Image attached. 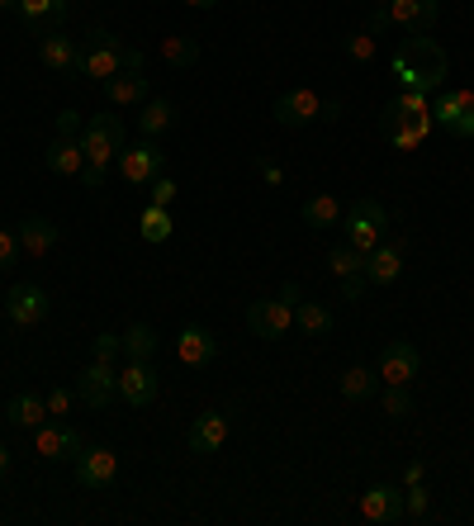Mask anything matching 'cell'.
I'll use <instances>...</instances> for the list:
<instances>
[{
    "instance_id": "cell-26",
    "label": "cell",
    "mask_w": 474,
    "mask_h": 526,
    "mask_svg": "<svg viewBox=\"0 0 474 526\" xmlns=\"http://www.w3.org/2000/svg\"><path fill=\"white\" fill-rule=\"evenodd\" d=\"M5 418L15 422V427L38 432V427L48 422V399H38V394H15V399L5 403Z\"/></svg>"
},
{
    "instance_id": "cell-22",
    "label": "cell",
    "mask_w": 474,
    "mask_h": 526,
    "mask_svg": "<svg viewBox=\"0 0 474 526\" xmlns=\"http://www.w3.org/2000/svg\"><path fill=\"white\" fill-rule=\"evenodd\" d=\"M176 356L185 365H209L219 356V342H214V332L209 327H181V337H176Z\"/></svg>"
},
{
    "instance_id": "cell-18",
    "label": "cell",
    "mask_w": 474,
    "mask_h": 526,
    "mask_svg": "<svg viewBox=\"0 0 474 526\" xmlns=\"http://www.w3.org/2000/svg\"><path fill=\"white\" fill-rule=\"evenodd\" d=\"M403 275V242H380L375 252L365 256V285H394Z\"/></svg>"
},
{
    "instance_id": "cell-38",
    "label": "cell",
    "mask_w": 474,
    "mask_h": 526,
    "mask_svg": "<svg viewBox=\"0 0 474 526\" xmlns=\"http://www.w3.org/2000/svg\"><path fill=\"white\" fill-rule=\"evenodd\" d=\"M427 508H432L427 484H408V489H403V517H427Z\"/></svg>"
},
{
    "instance_id": "cell-2",
    "label": "cell",
    "mask_w": 474,
    "mask_h": 526,
    "mask_svg": "<svg viewBox=\"0 0 474 526\" xmlns=\"http://www.w3.org/2000/svg\"><path fill=\"white\" fill-rule=\"evenodd\" d=\"M119 72H143V53H138V48H124L110 29H91V34H86V48L76 53V76L105 86V81Z\"/></svg>"
},
{
    "instance_id": "cell-34",
    "label": "cell",
    "mask_w": 474,
    "mask_h": 526,
    "mask_svg": "<svg viewBox=\"0 0 474 526\" xmlns=\"http://www.w3.org/2000/svg\"><path fill=\"white\" fill-rule=\"evenodd\" d=\"M328 271L337 275V280H347V275H365V256L351 247V242H342V247H332L328 252Z\"/></svg>"
},
{
    "instance_id": "cell-29",
    "label": "cell",
    "mask_w": 474,
    "mask_h": 526,
    "mask_svg": "<svg viewBox=\"0 0 474 526\" xmlns=\"http://www.w3.org/2000/svg\"><path fill=\"white\" fill-rule=\"evenodd\" d=\"M380 394V370H365V365H351L347 375H342V399L351 403H365Z\"/></svg>"
},
{
    "instance_id": "cell-37",
    "label": "cell",
    "mask_w": 474,
    "mask_h": 526,
    "mask_svg": "<svg viewBox=\"0 0 474 526\" xmlns=\"http://www.w3.org/2000/svg\"><path fill=\"white\" fill-rule=\"evenodd\" d=\"M389 109H394V114H413V119H418V114H432V100H427L422 91H399L394 100H389Z\"/></svg>"
},
{
    "instance_id": "cell-24",
    "label": "cell",
    "mask_w": 474,
    "mask_h": 526,
    "mask_svg": "<svg viewBox=\"0 0 474 526\" xmlns=\"http://www.w3.org/2000/svg\"><path fill=\"white\" fill-rule=\"evenodd\" d=\"M105 100L114 109H128V105H143L147 100V76L143 72H119L105 81Z\"/></svg>"
},
{
    "instance_id": "cell-52",
    "label": "cell",
    "mask_w": 474,
    "mask_h": 526,
    "mask_svg": "<svg viewBox=\"0 0 474 526\" xmlns=\"http://www.w3.org/2000/svg\"><path fill=\"white\" fill-rule=\"evenodd\" d=\"M185 5H190V10H214L219 0H185Z\"/></svg>"
},
{
    "instance_id": "cell-7",
    "label": "cell",
    "mask_w": 474,
    "mask_h": 526,
    "mask_svg": "<svg viewBox=\"0 0 474 526\" xmlns=\"http://www.w3.org/2000/svg\"><path fill=\"white\" fill-rule=\"evenodd\" d=\"M432 128H437V119L432 114H394V109L384 105L380 114V133L389 138V147H399V152H413V147H422L427 138H432Z\"/></svg>"
},
{
    "instance_id": "cell-20",
    "label": "cell",
    "mask_w": 474,
    "mask_h": 526,
    "mask_svg": "<svg viewBox=\"0 0 474 526\" xmlns=\"http://www.w3.org/2000/svg\"><path fill=\"white\" fill-rule=\"evenodd\" d=\"M185 441H190V451H195V455L223 451V441H228V418H223V413H200V418L190 422Z\"/></svg>"
},
{
    "instance_id": "cell-3",
    "label": "cell",
    "mask_w": 474,
    "mask_h": 526,
    "mask_svg": "<svg viewBox=\"0 0 474 526\" xmlns=\"http://www.w3.org/2000/svg\"><path fill=\"white\" fill-rule=\"evenodd\" d=\"M384 228H389V214H384L380 200H370V195H361V200H351V209L342 214V233H347V242L356 247L361 256H370L375 247L384 242Z\"/></svg>"
},
{
    "instance_id": "cell-31",
    "label": "cell",
    "mask_w": 474,
    "mask_h": 526,
    "mask_svg": "<svg viewBox=\"0 0 474 526\" xmlns=\"http://www.w3.org/2000/svg\"><path fill=\"white\" fill-rule=\"evenodd\" d=\"M138 128H143V138H157L166 128H176V105H171V100H143Z\"/></svg>"
},
{
    "instance_id": "cell-50",
    "label": "cell",
    "mask_w": 474,
    "mask_h": 526,
    "mask_svg": "<svg viewBox=\"0 0 474 526\" xmlns=\"http://www.w3.org/2000/svg\"><path fill=\"white\" fill-rule=\"evenodd\" d=\"M280 299H285V304H299V299H304V290H299V285H285V290H280Z\"/></svg>"
},
{
    "instance_id": "cell-8",
    "label": "cell",
    "mask_w": 474,
    "mask_h": 526,
    "mask_svg": "<svg viewBox=\"0 0 474 526\" xmlns=\"http://www.w3.org/2000/svg\"><path fill=\"white\" fill-rule=\"evenodd\" d=\"M48 309H53V299H48V290H38L34 280H19V285H10V294H5V313H10L15 327H38L48 318Z\"/></svg>"
},
{
    "instance_id": "cell-16",
    "label": "cell",
    "mask_w": 474,
    "mask_h": 526,
    "mask_svg": "<svg viewBox=\"0 0 474 526\" xmlns=\"http://www.w3.org/2000/svg\"><path fill=\"white\" fill-rule=\"evenodd\" d=\"M86 451V441L76 427L67 422H43L38 427V455H48V460H76V455Z\"/></svg>"
},
{
    "instance_id": "cell-13",
    "label": "cell",
    "mask_w": 474,
    "mask_h": 526,
    "mask_svg": "<svg viewBox=\"0 0 474 526\" xmlns=\"http://www.w3.org/2000/svg\"><path fill=\"white\" fill-rule=\"evenodd\" d=\"M318 114H323V100H318L313 91H304V86L275 95V124L280 128H309Z\"/></svg>"
},
{
    "instance_id": "cell-39",
    "label": "cell",
    "mask_w": 474,
    "mask_h": 526,
    "mask_svg": "<svg viewBox=\"0 0 474 526\" xmlns=\"http://www.w3.org/2000/svg\"><path fill=\"white\" fill-rule=\"evenodd\" d=\"M119 351H124V337H119V332H100V337H95V361H119Z\"/></svg>"
},
{
    "instance_id": "cell-10",
    "label": "cell",
    "mask_w": 474,
    "mask_h": 526,
    "mask_svg": "<svg viewBox=\"0 0 474 526\" xmlns=\"http://www.w3.org/2000/svg\"><path fill=\"white\" fill-rule=\"evenodd\" d=\"M76 394L86 399V408H110L119 399V365L114 361H91L76 380Z\"/></svg>"
},
{
    "instance_id": "cell-33",
    "label": "cell",
    "mask_w": 474,
    "mask_h": 526,
    "mask_svg": "<svg viewBox=\"0 0 474 526\" xmlns=\"http://www.w3.org/2000/svg\"><path fill=\"white\" fill-rule=\"evenodd\" d=\"M124 356L128 361H152V356H157V332L147 323H133L124 332Z\"/></svg>"
},
{
    "instance_id": "cell-35",
    "label": "cell",
    "mask_w": 474,
    "mask_h": 526,
    "mask_svg": "<svg viewBox=\"0 0 474 526\" xmlns=\"http://www.w3.org/2000/svg\"><path fill=\"white\" fill-rule=\"evenodd\" d=\"M384 418H408L413 413V394H408V384H384Z\"/></svg>"
},
{
    "instance_id": "cell-46",
    "label": "cell",
    "mask_w": 474,
    "mask_h": 526,
    "mask_svg": "<svg viewBox=\"0 0 474 526\" xmlns=\"http://www.w3.org/2000/svg\"><path fill=\"white\" fill-rule=\"evenodd\" d=\"M256 171H261V181L266 185H285V171H280L275 162H266V157H256Z\"/></svg>"
},
{
    "instance_id": "cell-49",
    "label": "cell",
    "mask_w": 474,
    "mask_h": 526,
    "mask_svg": "<svg viewBox=\"0 0 474 526\" xmlns=\"http://www.w3.org/2000/svg\"><path fill=\"white\" fill-rule=\"evenodd\" d=\"M422 474H427V470H422L418 460H413V465H408V470H403V484H422Z\"/></svg>"
},
{
    "instance_id": "cell-30",
    "label": "cell",
    "mask_w": 474,
    "mask_h": 526,
    "mask_svg": "<svg viewBox=\"0 0 474 526\" xmlns=\"http://www.w3.org/2000/svg\"><path fill=\"white\" fill-rule=\"evenodd\" d=\"M162 57L171 62V67L190 72V67H200V38H190V34H171V38H162Z\"/></svg>"
},
{
    "instance_id": "cell-19",
    "label": "cell",
    "mask_w": 474,
    "mask_h": 526,
    "mask_svg": "<svg viewBox=\"0 0 474 526\" xmlns=\"http://www.w3.org/2000/svg\"><path fill=\"white\" fill-rule=\"evenodd\" d=\"M76 38H67L62 29H53V34H43L38 38V62L48 67V72H62V76H72L76 72Z\"/></svg>"
},
{
    "instance_id": "cell-28",
    "label": "cell",
    "mask_w": 474,
    "mask_h": 526,
    "mask_svg": "<svg viewBox=\"0 0 474 526\" xmlns=\"http://www.w3.org/2000/svg\"><path fill=\"white\" fill-rule=\"evenodd\" d=\"M294 323H299L304 337H328L332 332V309L328 304H313V299H299V304H294Z\"/></svg>"
},
{
    "instance_id": "cell-17",
    "label": "cell",
    "mask_w": 474,
    "mask_h": 526,
    "mask_svg": "<svg viewBox=\"0 0 474 526\" xmlns=\"http://www.w3.org/2000/svg\"><path fill=\"white\" fill-rule=\"evenodd\" d=\"M15 10H19V19H24V29L43 38V34H53V29H62L67 0H19Z\"/></svg>"
},
{
    "instance_id": "cell-32",
    "label": "cell",
    "mask_w": 474,
    "mask_h": 526,
    "mask_svg": "<svg viewBox=\"0 0 474 526\" xmlns=\"http://www.w3.org/2000/svg\"><path fill=\"white\" fill-rule=\"evenodd\" d=\"M138 233H143V242H166V237L176 233V223H171V214H166V204H147L143 218H138Z\"/></svg>"
},
{
    "instance_id": "cell-14",
    "label": "cell",
    "mask_w": 474,
    "mask_h": 526,
    "mask_svg": "<svg viewBox=\"0 0 474 526\" xmlns=\"http://www.w3.org/2000/svg\"><path fill=\"white\" fill-rule=\"evenodd\" d=\"M437 15H441V0H389V19H394L408 38L432 34Z\"/></svg>"
},
{
    "instance_id": "cell-5",
    "label": "cell",
    "mask_w": 474,
    "mask_h": 526,
    "mask_svg": "<svg viewBox=\"0 0 474 526\" xmlns=\"http://www.w3.org/2000/svg\"><path fill=\"white\" fill-rule=\"evenodd\" d=\"M119 176L128 185H152L157 176H166V152L157 147V138H143V143H128L119 157Z\"/></svg>"
},
{
    "instance_id": "cell-43",
    "label": "cell",
    "mask_w": 474,
    "mask_h": 526,
    "mask_svg": "<svg viewBox=\"0 0 474 526\" xmlns=\"http://www.w3.org/2000/svg\"><path fill=\"white\" fill-rule=\"evenodd\" d=\"M67 408H72V389H48V413L67 418Z\"/></svg>"
},
{
    "instance_id": "cell-44",
    "label": "cell",
    "mask_w": 474,
    "mask_h": 526,
    "mask_svg": "<svg viewBox=\"0 0 474 526\" xmlns=\"http://www.w3.org/2000/svg\"><path fill=\"white\" fill-rule=\"evenodd\" d=\"M361 294H365V275H347L342 280V304H361Z\"/></svg>"
},
{
    "instance_id": "cell-36",
    "label": "cell",
    "mask_w": 474,
    "mask_h": 526,
    "mask_svg": "<svg viewBox=\"0 0 474 526\" xmlns=\"http://www.w3.org/2000/svg\"><path fill=\"white\" fill-rule=\"evenodd\" d=\"M342 53L351 57V62H375V34H370V29H356V34H347L342 38Z\"/></svg>"
},
{
    "instance_id": "cell-23",
    "label": "cell",
    "mask_w": 474,
    "mask_h": 526,
    "mask_svg": "<svg viewBox=\"0 0 474 526\" xmlns=\"http://www.w3.org/2000/svg\"><path fill=\"white\" fill-rule=\"evenodd\" d=\"M15 233H19V247H24L29 256H48L57 247V223L53 218H43V214H29Z\"/></svg>"
},
{
    "instance_id": "cell-4",
    "label": "cell",
    "mask_w": 474,
    "mask_h": 526,
    "mask_svg": "<svg viewBox=\"0 0 474 526\" xmlns=\"http://www.w3.org/2000/svg\"><path fill=\"white\" fill-rule=\"evenodd\" d=\"M124 147H128V138H124V119H119V114H95L91 124H86V133H81V152H86V162L110 166Z\"/></svg>"
},
{
    "instance_id": "cell-42",
    "label": "cell",
    "mask_w": 474,
    "mask_h": 526,
    "mask_svg": "<svg viewBox=\"0 0 474 526\" xmlns=\"http://www.w3.org/2000/svg\"><path fill=\"white\" fill-rule=\"evenodd\" d=\"M76 133H81V114H76V109H62V114H57V138H76Z\"/></svg>"
},
{
    "instance_id": "cell-12",
    "label": "cell",
    "mask_w": 474,
    "mask_h": 526,
    "mask_svg": "<svg viewBox=\"0 0 474 526\" xmlns=\"http://www.w3.org/2000/svg\"><path fill=\"white\" fill-rule=\"evenodd\" d=\"M72 465H76V484L81 489H110L114 474H119V455L110 446H86Z\"/></svg>"
},
{
    "instance_id": "cell-51",
    "label": "cell",
    "mask_w": 474,
    "mask_h": 526,
    "mask_svg": "<svg viewBox=\"0 0 474 526\" xmlns=\"http://www.w3.org/2000/svg\"><path fill=\"white\" fill-rule=\"evenodd\" d=\"M0 479H10V451L0 446Z\"/></svg>"
},
{
    "instance_id": "cell-6",
    "label": "cell",
    "mask_w": 474,
    "mask_h": 526,
    "mask_svg": "<svg viewBox=\"0 0 474 526\" xmlns=\"http://www.w3.org/2000/svg\"><path fill=\"white\" fill-rule=\"evenodd\" d=\"M432 119L451 138H474V91H437L432 95Z\"/></svg>"
},
{
    "instance_id": "cell-25",
    "label": "cell",
    "mask_w": 474,
    "mask_h": 526,
    "mask_svg": "<svg viewBox=\"0 0 474 526\" xmlns=\"http://www.w3.org/2000/svg\"><path fill=\"white\" fill-rule=\"evenodd\" d=\"M81 166H86L81 138H53V143H48V171H57V176H81Z\"/></svg>"
},
{
    "instance_id": "cell-9",
    "label": "cell",
    "mask_w": 474,
    "mask_h": 526,
    "mask_svg": "<svg viewBox=\"0 0 474 526\" xmlns=\"http://www.w3.org/2000/svg\"><path fill=\"white\" fill-rule=\"evenodd\" d=\"M247 327L261 342H280L294 327V304H285V299H256V304H247Z\"/></svg>"
},
{
    "instance_id": "cell-54",
    "label": "cell",
    "mask_w": 474,
    "mask_h": 526,
    "mask_svg": "<svg viewBox=\"0 0 474 526\" xmlns=\"http://www.w3.org/2000/svg\"><path fill=\"white\" fill-rule=\"evenodd\" d=\"M375 5H389V0H375Z\"/></svg>"
},
{
    "instance_id": "cell-45",
    "label": "cell",
    "mask_w": 474,
    "mask_h": 526,
    "mask_svg": "<svg viewBox=\"0 0 474 526\" xmlns=\"http://www.w3.org/2000/svg\"><path fill=\"white\" fill-rule=\"evenodd\" d=\"M105 171H110V166H100V162L81 166V181H86V190H100V185H105Z\"/></svg>"
},
{
    "instance_id": "cell-27",
    "label": "cell",
    "mask_w": 474,
    "mask_h": 526,
    "mask_svg": "<svg viewBox=\"0 0 474 526\" xmlns=\"http://www.w3.org/2000/svg\"><path fill=\"white\" fill-rule=\"evenodd\" d=\"M342 204H337V195H313V200H304V223H309L313 233H323V228H342Z\"/></svg>"
},
{
    "instance_id": "cell-11",
    "label": "cell",
    "mask_w": 474,
    "mask_h": 526,
    "mask_svg": "<svg viewBox=\"0 0 474 526\" xmlns=\"http://www.w3.org/2000/svg\"><path fill=\"white\" fill-rule=\"evenodd\" d=\"M162 394V375H157V365L152 361H128L119 370V399L133 403V408H147V403H157Z\"/></svg>"
},
{
    "instance_id": "cell-47",
    "label": "cell",
    "mask_w": 474,
    "mask_h": 526,
    "mask_svg": "<svg viewBox=\"0 0 474 526\" xmlns=\"http://www.w3.org/2000/svg\"><path fill=\"white\" fill-rule=\"evenodd\" d=\"M389 24H394V19H389V5H375V15L365 19V29H370V34H384Z\"/></svg>"
},
{
    "instance_id": "cell-15",
    "label": "cell",
    "mask_w": 474,
    "mask_h": 526,
    "mask_svg": "<svg viewBox=\"0 0 474 526\" xmlns=\"http://www.w3.org/2000/svg\"><path fill=\"white\" fill-rule=\"evenodd\" d=\"M422 370V356L413 342H389L380 356V380L384 384H413Z\"/></svg>"
},
{
    "instance_id": "cell-53",
    "label": "cell",
    "mask_w": 474,
    "mask_h": 526,
    "mask_svg": "<svg viewBox=\"0 0 474 526\" xmlns=\"http://www.w3.org/2000/svg\"><path fill=\"white\" fill-rule=\"evenodd\" d=\"M15 5H19V0H0V10H15Z\"/></svg>"
},
{
    "instance_id": "cell-40",
    "label": "cell",
    "mask_w": 474,
    "mask_h": 526,
    "mask_svg": "<svg viewBox=\"0 0 474 526\" xmlns=\"http://www.w3.org/2000/svg\"><path fill=\"white\" fill-rule=\"evenodd\" d=\"M19 252H24V247H19V233L0 228V271H10V266L19 261Z\"/></svg>"
},
{
    "instance_id": "cell-48",
    "label": "cell",
    "mask_w": 474,
    "mask_h": 526,
    "mask_svg": "<svg viewBox=\"0 0 474 526\" xmlns=\"http://www.w3.org/2000/svg\"><path fill=\"white\" fill-rule=\"evenodd\" d=\"M318 119H342V100H323V114Z\"/></svg>"
},
{
    "instance_id": "cell-41",
    "label": "cell",
    "mask_w": 474,
    "mask_h": 526,
    "mask_svg": "<svg viewBox=\"0 0 474 526\" xmlns=\"http://www.w3.org/2000/svg\"><path fill=\"white\" fill-rule=\"evenodd\" d=\"M147 190H152V204H171V200H176V190H181V185L171 181V176H157V181L147 185Z\"/></svg>"
},
{
    "instance_id": "cell-1",
    "label": "cell",
    "mask_w": 474,
    "mask_h": 526,
    "mask_svg": "<svg viewBox=\"0 0 474 526\" xmlns=\"http://www.w3.org/2000/svg\"><path fill=\"white\" fill-rule=\"evenodd\" d=\"M389 72H394V86L399 91H422V95H437L451 76V57L441 53L437 38H408L399 53L389 57Z\"/></svg>"
},
{
    "instance_id": "cell-21",
    "label": "cell",
    "mask_w": 474,
    "mask_h": 526,
    "mask_svg": "<svg viewBox=\"0 0 474 526\" xmlns=\"http://www.w3.org/2000/svg\"><path fill=\"white\" fill-rule=\"evenodd\" d=\"M361 517L365 522H399L403 517V493L389 484H370L361 493Z\"/></svg>"
}]
</instances>
